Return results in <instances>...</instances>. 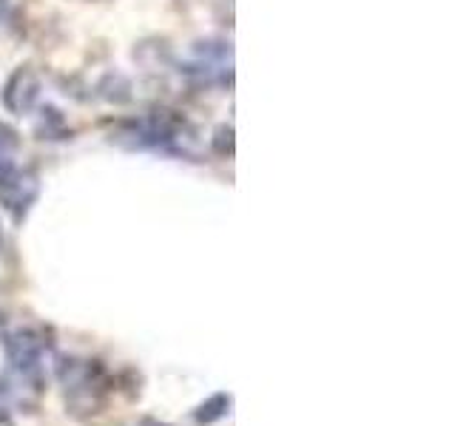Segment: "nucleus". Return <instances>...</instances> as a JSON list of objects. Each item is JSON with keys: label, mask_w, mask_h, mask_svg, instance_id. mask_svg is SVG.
<instances>
[{"label": "nucleus", "mask_w": 455, "mask_h": 426, "mask_svg": "<svg viewBox=\"0 0 455 426\" xmlns=\"http://www.w3.org/2000/svg\"><path fill=\"white\" fill-rule=\"evenodd\" d=\"M14 151H18V134L0 122V174L14 165Z\"/></svg>", "instance_id": "obj_6"}, {"label": "nucleus", "mask_w": 455, "mask_h": 426, "mask_svg": "<svg viewBox=\"0 0 455 426\" xmlns=\"http://www.w3.org/2000/svg\"><path fill=\"white\" fill-rule=\"evenodd\" d=\"M37 193H40V179L32 168L12 165L0 174V205L12 213L14 222H23L28 208L35 205Z\"/></svg>", "instance_id": "obj_3"}, {"label": "nucleus", "mask_w": 455, "mask_h": 426, "mask_svg": "<svg viewBox=\"0 0 455 426\" xmlns=\"http://www.w3.org/2000/svg\"><path fill=\"white\" fill-rule=\"evenodd\" d=\"M49 120L54 122V125H60L63 120H60V114H57L54 108H49ZM40 134H43V139H46V134L52 137V125H46V122H43V128H40Z\"/></svg>", "instance_id": "obj_8"}, {"label": "nucleus", "mask_w": 455, "mask_h": 426, "mask_svg": "<svg viewBox=\"0 0 455 426\" xmlns=\"http://www.w3.org/2000/svg\"><path fill=\"white\" fill-rule=\"evenodd\" d=\"M0 426H12V415H9V406L0 401Z\"/></svg>", "instance_id": "obj_9"}, {"label": "nucleus", "mask_w": 455, "mask_h": 426, "mask_svg": "<svg viewBox=\"0 0 455 426\" xmlns=\"http://www.w3.org/2000/svg\"><path fill=\"white\" fill-rule=\"evenodd\" d=\"M4 327H6V312L0 310V330H4Z\"/></svg>", "instance_id": "obj_11"}, {"label": "nucleus", "mask_w": 455, "mask_h": 426, "mask_svg": "<svg viewBox=\"0 0 455 426\" xmlns=\"http://www.w3.org/2000/svg\"><path fill=\"white\" fill-rule=\"evenodd\" d=\"M140 426H165V423H160V421H154V418H142V421H140Z\"/></svg>", "instance_id": "obj_10"}, {"label": "nucleus", "mask_w": 455, "mask_h": 426, "mask_svg": "<svg viewBox=\"0 0 455 426\" xmlns=\"http://www.w3.org/2000/svg\"><path fill=\"white\" fill-rule=\"evenodd\" d=\"M49 350V341L35 327H20L4 335V352L12 373L32 390H43V355Z\"/></svg>", "instance_id": "obj_2"}, {"label": "nucleus", "mask_w": 455, "mask_h": 426, "mask_svg": "<svg viewBox=\"0 0 455 426\" xmlns=\"http://www.w3.org/2000/svg\"><path fill=\"white\" fill-rule=\"evenodd\" d=\"M213 148H217L222 156L225 154H234V131L228 125H222L217 131V139H213Z\"/></svg>", "instance_id": "obj_7"}, {"label": "nucleus", "mask_w": 455, "mask_h": 426, "mask_svg": "<svg viewBox=\"0 0 455 426\" xmlns=\"http://www.w3.org/2000/svg\"><path fill=\"white\" fill-rule=\"evenodd\" d=\"M57 383L63 387L66 412L75 418L100 415L114 392V378L97 359H80V355H60L54 364Z\"/></svg>", "instance_id": "obj_1"}, {"label": "nucleus", "mask_w": 455, "mask_h": 426, "mask_svg": "<svg viewBox=\"0 0 455 426\" xmlns=\"http://www.w3.org/2000/svg\"><path fill=\"white\" fill-rule=\"evenodd\" d=\"M40 99V77L32 66H20L4 85V106L12 114H28Z\"/></svg>", "instance_id": "obj_4"}, {"label": "nucleus", "mask_w": 455, "mask_h": 426, "mask_svg": "<svg viewBox=\"0 0 455 426\" xmlns=\"http://www.w3.org/2000/svg\"><path fill=\"white\" fill-rule=\"evenodd\" d=\"M0 241H4V239H0Z\"/></svg>", "instance_id": "obj_12"}, {"label": "nucleus", "mask_w": 455, "mask_h": 426, "mask_svg": "<svg viewBox=\"0 0 455 426\" xmlns=\"http://www.w3.org/2000/svg\"><path fill=\"white\" fill-rule=\"evenodd\" d=\"M231 406H234V395L231 392H213L211 398H205V401L194 409L191 418L199 426H211V423H217V421L231 415Z\"/></svg>", "instance_id": "obj_5"}]
</instances>
